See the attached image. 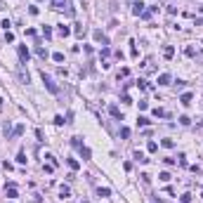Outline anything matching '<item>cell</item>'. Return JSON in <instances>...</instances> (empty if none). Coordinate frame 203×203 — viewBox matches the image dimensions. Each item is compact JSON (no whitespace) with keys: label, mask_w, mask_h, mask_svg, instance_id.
<instances>
[{"label":"cell","mask_w":203,"mask_h":203,"mask_svg":"<svg viewBox=\"0 0 203 203\" xmlns=\"http://www.w3.org/2000/svg\"><path fill=\"white\" fill-rule=\"evenodd\" d=\"M52 10H66L69 17L73 14V10H71V5L66 3V0H52Z\"/></svg>","instance_id":"cell-1"},{"label":"cell","mask_w":203,"mask_h":203,"mask_svg":"<svg viewBox=\"0 0 203 203\" xmlns=\"http://www.w3.org/2000/svg\"><path fill=\"white\" fill-rule=\"evenodd\" d=\"M43 83L47 85V90H50V92H59V87H57V85H54V83H52V78L47 76V73H45V71H43Z\"/></svg>","instance_id":"cell-2"},{"label":"cell","mask_w":203,"mask_h":203,"mask_svg":"<svg viewBox=\"0 0 203 203\" xmlns=\"http://www.w3.org/2000/svg\"><path fill=\"white\" fill-rule=\"evenodd\" d=\"M158 85H170V76H168V73H161V76H158Z\"/></svg>","instance_id":"cell-3"},{"label":"cell","mask_w":203,"mask_h":203,"mask_svg":"<svg viewBox=\"0 0 203 203\" xmlns=\"http://www.w3.org/2000/svg\"><path fill=\"white\" fill-rule=\"evenodd\" d=\"M163 54H165V59H173V54H175V50L168 45V47H163Z\"/></svg>","instance_id":"cell-4"},{"label":"cell","mask_w":203,"mask_h":203,"mask_svg":"<svg viewBox=\"0 0 203 203\" xmlns=\"http://www.w3.org/2000/svg\"><path fill=\"white\" fill-rule=\"evenodd\" d=\"M19 57H21V62H26V59H28V50H26L24 45L19 47Z\"/></svg>","instance_id":"cell-5"},{"label":"cell","mask_w":203,"mask_h":203,"mask_svg":"<svg viewBox=\"0 0 203 203\" xmlns=\"http://www.w3.org/2000/svg\"><path fill=\"white\" fill-rule=\"evenodd\" d=\"M179 102H182L184 106H189V104H191V95H189V92H187V95H182V99H179Z\"/></svg>","instance_id":"cell-6"},{"label":"cell","mask_w":203,"mask_h":203,"mask_svg":"<svg viewBox=\"0 0 203 203\" xmlns=\"http://www.w3.org/2000/svg\"><path fill=\"white\" fill-rule=\"evenodd\" d=\"M7 196H10V198H17V187H14V184H10V189H7Z\"/></svg>","instance_id":"cell-7"},{"label":"cell","mask_w":203,"mask_h":203,"mask_svg":"<svg viewBox=\"0 0 203 203\" xmlns=\"http://www.w3.org/2000/svg\"><path fill=\"white\" fill-rule=\"evenodd\" d=\"M135 161H139V163H146L149 158H144V154H142V151H135Z\"/></svg>","instance_id":"cell-8"},{"label":"cell","mask_w":203,"mask_h":203,"mask_svg":"<svg viewBox=\"0 0 203 203\" xmlns=\"http://www.w3.org/2000/svg\"><path fill=\"white\" fill-rule=\"evenodd\" d=\"M142 7H144V5H142V3H135V7H132V12H135V14H137V17H139V14H142V12H144V10H142Z\"/></svg>","instance_id":"cell-9"},{"label":"cell","mask_w":203,"mask_h":203,"mask_svg":"<svg viewBox=\"0 0 203 203\" xmlns=\"http://www.w3.org/2000/svg\"><path fill=\"white\" fill-rule=\"evenodd\" d=\"M109 114H111L114 118H118V116H121V111H118V106H111V109H109ZM121 118H123V116H121Z\"/></svg>","instance_id":"cell-10"},{"label":"cell","mask_w":203,"mask_h":203,"mask_svg":"<svg viewBox=\"0 0 203 203\" xmlns=\"http://www.w3.org/2000/svg\"><path fill=\"white\" fill-rule=\"evenodd\" d=\"M69 168L71 170H78V161L76 158H69Z\"/></svg>","instance_id":"cell-11"},{"label":"cell","mask_w":203,"mask_h":203,"mask_svg":"<svg viewBox=\"0 0 203 203\" xmlns=\"http://www.w3.org/2000/svg\"><path fill=\"white\" fill-rule=\"evenodd\" d=\"M69 33H71V28H69V26H64V24H62V26H59V35H69Z\"/></svg>","instance_id":"cell-12"},{"label":"cell","mask_w":203,"mask_h":203,"mask_svg":"<svg viewBox=\"0 0 203 203\" xmlns=\"http://www.w3.org/2000/svg\"><path fill=\"white\" fill-rule=\"evenodd\" d=\"M43 35H45V38H52V28L50 26H43Z\"/></svg>","instance_id":"cell-13"},{"label":"cell","mask_w":203,"mask_h":203,"mask_svg":"<svg viewBox=\"0 0 203 203\" xmlns=\"http://www.w3.org/2000/svg\"><path fill=\"white\" fill-rule=\"evenodd\" d=\"M52 59H54V62H64V54H62V52H54Z\"/></svg>","instance_id":"cell-14"},{"label":"cell","mask_w":203,"mask_h":203,"mask_svg":"<svg viewBox=\"0 0 203 203\" xmlns=\"http://www.w3.org/2000/svg\"><path fill=\"white\" fill-rule=\"evenodd\" d=\"M121 137L127 139V137H130V130H127V127H121Z\"/></svg>","instance_id":"cell-15"},{"label":"cell","mask_w":203,"mask_h":203,"mask_svg":"<svg viewBox=\"0 0 203 203\" xmlns=\"http://www.w3.org/2000/svg\"><path fill=\"white\" fill-rule=\"evenodd\" d=\"M149 151H151V154L158 151V144H156V142H149Z\"/></svg>","instance_id":"cell-16"},{"label":"cell","mask_w":203,"mask_h":203,"mask_svg":"<svg viewBox=\"0 0 203 203\" xmlns=\"http://www.w3.org/2000/svg\"><path fill=\"white\" fill-rule=\"evenodd\" d=\"M80 156H83V158H90V149H85V146H80Z\"/></svg>","instance_id":"cell-17"},{"label":"cell","mask_w":203,"mask_h":203,"mask_svg":"<svg viewBox=\"0 0 203 203\" xmlns=\"http://www.w3.org/2000/svg\"><path fill=\"white\" fill-rule=\"evenodd\" d=\"M35 52H38V57H43V59L47 57V50H43V47H38V50H35Z\"/></svg>","instance_id":"cell-18"},{"label":"cell","mask_w":203,"mask_h":203,"mask_svg":"<svg viewBox=\"0 0 203 203\" xmlns=\"http://www.w3.org/2000/svg\"><path fill=\"white\" fill-rule=\"evenodd\" d=\"M127 73H130L127 69H121V71H118V78H127Z\"/></svg>","instance_id":"cell-19"},{"label":"cell","mask_w":203,"mask_h":203,"mask_svg":"<svg viewBox=\"0 0 203 203\" xmlns=\"http://www.w3.org/2000/svg\"><path fill=\"white\" fill-rule=\"evenodd\" d=\"M154 116L161 118V116H165V111H163V109H154Z\"/></svg>","instance_id":"cell-20"},{"label":"cell","mask_w":203,"mask_h":203,"mask_svg":"<svg viewBox=\"0 0 203 203\" xmlns=\"http://www.w3.org/2000/svg\"><path fill=\"white\" fill-rule=\"evenodd\" d=\"M137 123H139V125H149V118H146V116H139Z\"/></svg>","instance_id":"cell-21"},{"label":"cell","mask_w":203,"mask_h":203,"mask_svg":"<svg viewBox=\"0 0 203 203\" xmlns=\"http://www.w3.org/2000/svg\"><path fill=\"white\" fill-rule=\"evenodd\" d=\"M17 161H19V163H26V154H24V151H19V156H17Z\"/></svg>","instance_id":"cell-22"},{"label":"cell","mask_w":203,"mask_h":203,"mask_svg":"<svg viewBox=\"0 0 203 203\" xmlns=\"http://www.w3.org/2000/svg\"><path fill=\"white\" fill-rule=\"evenodd\" d=\"M173 144H175L173 139H163V146H165V149H170V146H173Z\"/></svg>","instance_id":"cell-23"},{"label":"cell","mask_w":203,"mask_h":203,"mask_svg":"<svg viewBox=\"0 0 203 203\" xmlns=\"http://www.w3.org/2000/svg\"><path fill=\"white\" fill-rule=\"evenodd\" d=\"M184 54H187V57H194L196 52H194V47H187V50H184Z\"/></svg>","instance_id":"cell-24"},{"label":"cell","mask_w":203,"mask_h":203,"mask_svg":"<svg viewBox=\"0 0 203 203\" xmlns=\"http://www.w3.org/2000/svg\"><path fill=\"white\" fill-rule=\"evenodd\" d=\"M158 177H161V179H163V182H168V179H170V173H161V175H158Z\"/></svg>","instance_id":"cell-25"},{"label":"cell","mask_w":203,"mask_h":203,"mask_svg":"<svg viewBox=\"0 0 203 203\" xmlns=\"http://www.w3.org/2000/svg\"><path fill=\"white\" fill-rule=\"evenodd\" d=\"M182 203H191V196H189V194H184V196H182Z\"/></svg>","instance_id":"cell-26"},{"label":"cell","mask_w":203,"mask_h":203,"mask_svg":"<svg viewBox=\"0 0 203 203\" xmlns=\"http://www.w3.org/2000/svg\"><path fill=\"white\" fill-rule=\"evenodd\" d=\"M0 109H3V99H0Z\"/></svg>","instance_id":"cell-27"},{"label":"cell","mask_w":203,"mask_h":203,"mask_svg":"<svg viewBox=\"0 0 203 203\" xmlns=\"http://www.w3.org/2000/svg\"><path fill=\"white\" fill-rule=\"evenodd\" d=\"M201 12H203V5H201Z\"/></svg>","instance_id":"cell-28"}]
</instances>
